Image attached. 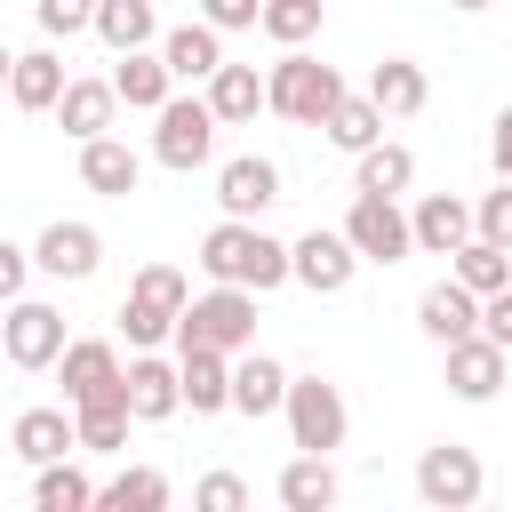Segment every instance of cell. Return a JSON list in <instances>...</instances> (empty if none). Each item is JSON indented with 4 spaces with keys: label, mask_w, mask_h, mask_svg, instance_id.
Segmentation results:
<instances>
[{
    "label": "cell",
    "mask_w": 512,
    "mask_h": 512,
    "mask_svg": "<svg viewBox=\"0 0 512 512\" xmlns=\"http://www.w3.org/2000/svg\"><path fill=\"white\" fill-rule=\"evenodd\" d=\"M200 272L208 280H232V288H280L288 280V240H272L256 216H224L200 232Z\"/></svg>",
    "instance_id": "obj_1"
},
{
    "label": "cell",
    "mask_w": 512,
    "mask_h": 512,
    "mask_svg": "<svg viewBox=\"0 0 512 512\" xmlns=\"http://www.w3.org/2000/svg\"><path fill=\"white\" fill-rule=\"evenodd\" d=\"M336 96H344L336 64H320V56H304V48H288V56L264 72V112H280V120H296V128H320V120L336 112Z\"/></svg>",
    "instance_id": "obj_2"
},
{
    "label": "cell",
    "mask_w": 512,
    "mask_h": 512,
    "mask_svg": "<svg viewBox=\"0 0 512 512\" xmlns=\"http://www.w3.org/2000/svg\"><path fill=\"white\" fill-rule=\"evenodd\" d=\"M184 304H192L184 272H176V264H144V272L128 280V296H120V336H128L136 352H152V344H168V336H176Z\"/></svg>",
    "instance_id": "obj_3"
},
{
    "label": "cell",
    "mask_w": 512,
    "mask_h": 512,
    "mask_svg": "<svg viewBox=\"0 0 512 512\" xmlns=\"http://www.w3.org/2000/svg\"><path fill=\"white\" fill-rule=\"evenodd\" d=\"M176 344H216V352H248V344H256V288L208 280V296H192V304H184V320H176Z\"/></svg>",
    "instance_id": "obj_4"
},
{
    "label": "cell",
    "mask_w": 512,
    "mask_h": 512,
    "mask_svg": "<svg viewBox=\"0 0 512 512\" xmlns=\"http://www.w3.org/2000/svg\"><path fill=\"white\" fill-rule=\"evenodd\" d=\"M216 128H224V120L208 112V96H168V104L152 112V160L176 168V176H192V168H208Z\"/></svg>",
    "instance_id": "obj_5"
},
{
    "label": "cell",
    "mask_w": 512,
    "mask_h": 512,
    "mask_svg": "<svg viewBox=\"0 0 512 512\" xmlns=\"http://www.w3.org/2000/svg\"><path fill=\"white\" fill-rule=\"evenodd\" d=\"M280 416H288V440L312 448V456L344 448V432H352V408H344V392L328 376H288V408Z\"/></svg>",
    "instance_id": "obj_6"
},
{
    "label": "cell",
    "mask_w": 512,
    "mask_h": 512,
    "mask_svg": "<svg viewBox=\"0 0 512 512\" xmlns=\"http://www.w3.org/2000/svg\"><path fill=\"white\" fill-rule=\"evenodd\" d=\"M344 240L360 248V264H408V256H416V224H408L400 200H384V192H352Z\"/></svg>",
    "instance_id": "obj_7"
},
{
    "label": "cell",
    "mask_w": 512,
    "mask_h": 512,
    "mask_svg": "<svg viewBox=\"0 0 512 512\" xmlns=\"http://www.w3.org/2000/svg\"><path fill=\"white\" fill-rule=\"evenodd\" d=\"M64 312L56 304H40V296H16L8 304V320H0V352H8V368H56L64 360Z\"/></svg>",
    "instance_id": "obj_8"
},
{
    "label": "cell",
    "mask_w": 512,
    "mask_h": 512,
    "mask_svg": "<svg viewBox=\"0 0 512 512\" xmlns=\"http://www.w3.org/2000/svg\"><path fill=\"white\" fill-rule=\"evenodd\" d=\"M480 488H488V472H480V456H472V448L440 440V448H424V456H416V496H424L432 512H464V504H480Z\"/></svg>",
    "instance_id": "obj_9"
},
{
    "label": "cell",
    "mask_w": 512,
    "mask_h": 512,
    "mask_svg": "<svg viewBox=\"0 0 512 512\" xmlns=\"http://www.w3.org/2000/svg\"><path fill=\"white\" fill-rule=\"evenodd\" d=\"M32 264H40L48 280H96V264H104V232L80 224V216H56V224L32 240Z\"/></svg>",
    "instance_id": "obj_10"
},
{
    "label": "cell",
    "mask_w": 512,
    "mask_h": 512,
    "mask_svg": "<svg viewBox=\"0 0 512 512\" xmlns=\"http://www.w3.org/2000/svg\"><path fill=\"white\" fill-rule=\"evenodd\" d=\"M352 272H360V248H352L344 232H304V240L288 248V280H304L312 296H344Z\"/></svg>",
    "instance_id": "obj_11"
},
{
    "label": "cell",
    "mask_w": 512,
    "mask_h": 512,
    "mask_svg": "<svg viewBox=\"0 0 512 512\" xmlns=\"http://www.w3.org/2000/svg\"><path fill=\"white\" fill-rule=\"evenodd\" d=\"M440 352H448V392H456V400H472V408H480V400H496V392H504L512 352H504L496 336H480V328H472V336H456V344H440Z\"/></svg>",
    "instance_id": "obj_12"
},
{
    "label": "cell",
    "mask_w": 512,
    "mask_h": 512,
    "mask_svg": "<svg viewBox=\"0 0 512 512\" xmlns=\"http://www.w3.org/2000/svg\"><path fill=\"white\" fill-rule=\"evenodd\" d=\"M176 376H184V408H192V416H224V408H232V352H216V344H176Z\"/></svg>",
    "instance_id": "obj_13"
},
{
    "label": "cell",
    "mask_w": 512,
    "mask_h": 512,
    "mask_svg": "<svg viewBox=\"0 0 512 512\" xmlns=\"http://www.w3.org/2000/svg\"><path fill=\"white\" fill-rule=\"evenodd\" d=\"M80 184H88L96 200H128V192L144 184V152H128V144L104 128V136L80 144Z\"/></svg>",
    "instance_id": "obj_14"
},
{
    "label": "cell",
    "mask_w": 512,
    "mask_h": 512,
    "mask_svg": "<svg viewBox=\"0 0 512 512\" xmlns=\"http://www.w3.org/2000/svg\"><path fill=\"white\" fill-rule=\"evenodd\" d=\"M288 408V368L272 352H232V416H280Z\"/></svg>",
    "instance_id": "obj_15"
},
{
    "label": "cell",
    "mask_w": 512,
    "mask_h": 512,
    "mask_svg": "<svg viewBox=\"0 0 512 512\" xmlns=\"http://www.w3.org/2000/svg\"><path fill=\"white\" fill-rule=\"evenodd\" d=\"M72 424H80V448H88V456H120V448H128V424H136V408H128V376H120L112 392L72 400Z\"/></svg>",
    "instance_id": "obj_16"
},
{
    "label": "cell",
    "mask_w": 512,
    "mask_h": 512,
    "mask_svg": "<svg viewBox=\"0 0 512 512\" xmlns=\"http://www.w3.org/2000/svg\"><path fill=\"white\" fill-rule=\"evenodd\" d=\"M112 88H120L128 112H160V104L176 96V72H168L160 48H120V56H112Z\"/></svg>",
    "instance_id": "obj_17"
},
{
    "label": "cell",
    "mask_w": 512,
    "mask_h": 512,
    "mask_svg": "<svg viewBox=\"0 0 512 512\" xmlns=\"http://www.w3.org/2000/svg\"><path fill=\"white\" fill-rule=\"evenodd\" d=\"M216 200H224V216H264L280 200V168L264 152H240V160L216 168Z\"/></svg>",
    "instance_id": "obj_18"
},
{
    "label": "cell",
    "mask_w": 512,
    "mask_h": 512,
    "mask_svg": "<svg viewBox=\"0 0 512 512\" xmlns=\"http://www.w3.org/2000/svg\"><path fill=\"white\" fill-rule=\"evenodd\" d=\"M128 408H136V424H168V416L184 408V376H176V360L136 352V360H128Z\"/></svg>",
    "instance_id": "obj_19"
},
{
    "label": "cell",
    "mask_w": 512,
    "mask_h": 512,
    "mask_svg": "<svg viewBox=\"0 0 512 512\" xmlns=\"http://www.w3.org/2000/svg\"><path fill=\"white\" fill-rule=\"evenodd\" d=\"M408 224H416V256H456V248L472 240V200H456V192H424Z\"/></svg>",
    "instance_id": "obj_20"
},
{
    "label": "cell",
    "mask_w": 512,
    "mask_h": 512,
    "mask_svg": "<svg viewBox=\"0 0 512 512\" xmlns=\"http://www.w3.org/2000/svg\"><path fill=\"white\" fill-rule=\"evenodd\" d=\"M416 328H424L432 344H456V336H472V328H480V296L448 272L440 288H424V296H416Z\"/></svg>",
    "instance_id": "obj_21"
},
{
    "label": "cell",
    "mask_w": 512,
    "mask_h": 512,
    "mask_svg": "<svg viewBox=\"0 0 512 512\" xmlns=\"http://www.w3.org/2000/svg\"><path fill=\"white\" fill-rule=\"evenodd\" d=\"M112 112H120V88H112V80H64V96H56V128H64L72 144L104 136Z\"/></svg>",
    "instance_id": "obj_22"
},
{
    "label": "cell",
    "mask_w": 512,
    "mask_h": 512,
    "mask_svg": "<svg viewBox=\"0 0 512 512\" xmlns=\"http://www.w3.org/2000/svg\"><path fill=\"white\" fill-rule=\"evenodd\" d=\"M56 376H64V400H88V392H112L128 368H120V352L104 336H72L64 360H56Z\"/></svg>",
    "instance_id": "obj_23"
},
{
    "label": "cell",
    "mask_w": 512,
    "mask_h": 512,
    "mask_svg": "<svg viewBox=\"0 0 512 512\" xmlns=\"http://www.w3.org/2000/svg\"><path fill=\"white\" fill-rule=\"evenodd\" d=\"M8 448H16L24 464H56V456L80 448V424H72V408H24L16 432H8Z\"/></svg>",
    "instance_id": "obj_24"
},
{
    "label": "cell",
    "mask_w": 512,
    "mask_h": 512,
    "mask_svg": "<svg viewBox=\"0 0 512 512\" xmlns=\"http://www.w3.org/2000/svg\"><path fill=\"white\" fill-rule=\"evenodd\" d=\"M64 80H72V72H64V56H56V48H24V56H16V72H8V104H16V112H56Z\"/></svg>",
    "instance_id": "obj_25"
},
{
    "label": "cell",
    "mask_w": 512,
    "mask_h": 512,
    "mask_svg": "<svg viewBox=\"0 0 512 512\" xmlns=\"http://www.w3.org/2000/svg\"><path fill=\"white\" fill-rule=\"evenodd\" d=\"M368 96L384 104V120H416V112L432 104V80H424V64H408V56H384V64L368 72Z\"/></svg>",
    "instance_id": "obj_26"
},
{
    "label": "cell",
    "mask_w": 512,
    "mask_h": 512,
    "mask_svg": "<svg viewBox=\"0 0 512 512\" xmlns=\"http://www.w3.org/2000/svg\"><path fill=\"white\" fill-rule=\"evenodd\" d=\"M272 496H280L288 512H328V504H336V464L312 456V448H296V464H280Z\"/></svg>",
    "instance_id": "obj_27"
},
{
    "label": "cell",
    "mask_w": 512,
    "mask_h": 512,
    "mask_svg": "<svg viewBox=\"0 0 512 512\" xmlns=\"http://www.w3.org/2000/svg\"><path fill=\"white\" fill-rule=\"evenodd\" d=\"M160 56H168V72L176 80H208L216 64H224V32L200 16V24H176V32H160Z\"/></svg>",
    "instance_id": "obj_28"
},
{
    "label": "cell",
    "mask_w": 512,
    "mask_h": 512,
    "mask_svg": "<svg viewBox=\"0 0 512 512\" xmlns=\"http://www.w3.org/2000/svg\"><path fill=\"white\" fill-rule=\"evenodd\" d=\"M208 112H216L224 128L256 120V112H264V72H256V64H216V72H208Z\"/></svg>",
    "instance_id": "obj_29"
},
{
    "label": "cell",
    "mask_w": 512,
    "mask_h": 512,
    "mask_svg": "<svg viewBox=\"0 0 512 512\" xmlns=\"http://www.w3.org/2000/svg\"><path fill=\"white\" fill-rule=\"evenodd\" d=\"M416 184V152L408 144H368V152H352V192H384V200H400Z\"/></svg>",
    "instance_id": "obj_30"
},
{
    "label": "cell",
    "mask_w": 512,
    "mask_h": 512,
    "mask_svg": "<svg viewBox=\"0 0 512 512\" xmlns=\"http://www.w3.org/2000/svg\"><path fill=\"white\" fill-rule=\"evenodd\" d=\"M96 40L120 48H160V8L152 0H96Z\"/></svg>",
    "instance_id": "obj_31"
},
{
    "label": "cell",
    "mask_w": 512,
    "mask_h": 512,
    "mask_svg": "<svg viewBox=\"0 0 512 512\" xmlns=\"http://www.w3.org/2000/svg\"><path fill=\"white\" fill-rule=\"evenodd\" d=\"M32 504H40V512H88V504H96V480H88L72 456L32 464Z\"/></svg>",
    "instance_id": "obj_32"
},
{
    "label": "cell",
    "mask_w": 512,
    "mask_h": 512,
    "mask_svg": "<svg viewBox=\"0 0 512 512\" xmlns=\"http://www.w3.org/2000/svg\"><path fill=\"white\" fill-rule=\"evenodd\" d=\"M320 136H328L336 152H368V144L384 136V104H376V96H336V112L320 120Z\"/></svg>",
    "instance_id": "obj_33"
},
{
    "label": "cell",
    "mask_w": 512,
    "mask_h": 512,
    "mask_svg": "<svg viewBox=\"0 0 512 512\" xmlns=\"http://www.w3.org/2000/svg\"><path fill=\"white\" fill-rule=\"evenodd\" d=\"M448 272H456L472 296H488V288H504V280H512V248H496V240H480V232H472V240L448 256Z\"/></svg>",
    "instance_id": "obj_34"
},
{
    "label": "cell",
    "mask_w": 512,
    "mask_h": 512,
    "mask_svg": "<svg viewBox=\"0 0 512 512\" xmlns=\"http://www.w3.org/2000/svg\"><path fill=\"white\" fill-rule=\"evenodd\" d=\"M96 504H112V512H160V504H168V472L128 464V472H112V480L96 488Z\"/></svg>",
    "instance_id": "obj_35"
},
{
    "label": "cell",
    "mask_w": 512,
    "mask_h": 512,
    "mask_svg": "<svg viewBox=\"0 0 512 512\" xmlns=\"http://www.w3.org/2000/svg\"><path fill=\"white\" fill-rule=\"evenodd\" d=\"M264 40H280V48H304L312 32H320V0H264Z\"/></svg>",
    "instance_id": "obj_36"
},
{
    "label": "cell",
    "mask_w": 512,
    "mask_h": 512,
    "mask_svg": "<svg viewBox=\"0 0 512 512\" xmlns=\"http://www.w3.org/2000/svg\"><path fill=\"white\" fill-rule=\"evenodd\" d=\"M40 32L48 40H72V32H96V0H32Z\"/></svg>",
    "instance_id": "obj_37"
},
{
    "label": "cell",
    "mask_w": 512,
    "mask_h": 512,
    "mask_svg": "<svg viewBox=\"0 0 512 512\" xmlns=\"http://www.w3.org/2000/svg\"><path fill=\"white\" fill-rule=\"evenodd\" d=\"M472 232H480V240H496V248H512V176H496V192H480Z\"/></svg>",
    "instance_id": "obj_38"
},
{
    "label": "cell",
    "mask_w": 512,
    "mask_h": 512,
    "mask_svg": "<svg viewBox=\"0 0 512 512\" xmlns=\"http://www.w3.org/2000/svg\"><path fill=\"white\" fill-rule=\"evenodd\" d=\"M192 504H200V512H240V504H248V480H240V472H208V480L192 488Z\"/></svg>",
    "instance_id": "obj_39"
},
{
    "label": "cell",
    "mask_w": 512,
    "mask_h": 512,
    "mask_svg": "<svg viewBox=\"0 0 512 512\" xmlns=\"http://www.w3.org/2000/svg\"><path fill=\"white\" fill-rule=\"evenodd\" d=\"M480 336H496V344H504V352H512V280H504V288H488V296H480Z\"/></svg>",
    "instance_id": "obj_40"
},
{
    "label": "cell",
    "mask_w": 512,
    "mask_h": 512,
    "mask_svg": "<svg viewBox=\"0 0 512 512\" xmlns=\"http://www.w3.org/2000/svg\"><path fill=\"white\" fill-rule=\"evenodd\" d=\"M32 272H40V264H32V248H16V240H0V304H16Z\"/></svg>",
    "instance_id": "obj_41"
},
{
    "label": "cell",
    "mask_w": 512,
    "mask_h": 512,
    "mask_svg": "<svg viewBox=\"0 0 512 512\" xmlns=\"http://www.w3.org/2000/svg\"><path fill=\"white\" fill-rule=\"evenodd\" d=\"M200 16H208L216 32H248V24L264 16V0H200Z\"/></svg>",
    "instance_id": "obj_42"
},
{
    "label": "cell",
    "mask_w": 512,
    "mask_h": 512,
    "mask_svg": "<svg viewBox=\"0 0 512 512\" xmlns=\"http://www.w3.org/2000/svg\"><path fill=\"white\" fill-rule=\"evenodd\" d=\"M488 160H496V176H512V104H504L496 128H488Z\"/></svg>",
    "instance_id": "obj_43"
},
{
    "label": "cell",
    "mask_w": 512,
    "mask_h": 512,
    "mask_svg": "<svg viewBox=\"0 0 512 512\" xmlns=\"http://www.w3.org/2000/svg\"><path fill=\"white\" fill-rule=\"evenodd\" d=\"M448 8H456V16H480V8H496V0H448Z\"/></svg>",
    "instance_id": "obj_44"
},
{
    "label": "cell",
    "mask_w": 512,
    "mask_h": 512,
    "mask_svg": "<svg viewBox=\"0 0 512 512\" xmlns=\"http://www.w3.org/2000/svg\"><path fill=\"white\" fill-rule=\"evenodd\" d=\"M8 72H16V48H0V96H8Z\"/></svg>",
    "instance_id": "obj_45"
},
{
    "label": "cell",
    "mask_w": 512,
    "mask_h": 512,
    "mask_svg": "<svg viewBox=\"0 0 512 512\" xmlns=\"http://www.w3.org/2000/svg\"><path fill=\"white\" fill-rule=\"evenodd\" d=\"M504 384H512V368H504Z\"/></svg>",
    "instance_id": "obj_46"
},
{
    "label": "cell",
    "mask_w": 512,
    "mask_h": 512,
    "mask_svg": "<svg viewBox=\"0 0 512 512\" xmlns=\"http://www.w3.org/2000/svg\"><path fill=\"white\" fill-rule=\"evenodd\" d=\"M0 360H8V352H0Z\"/></svg>",
    "instance_id": "obj_47"
}]
</instances>
